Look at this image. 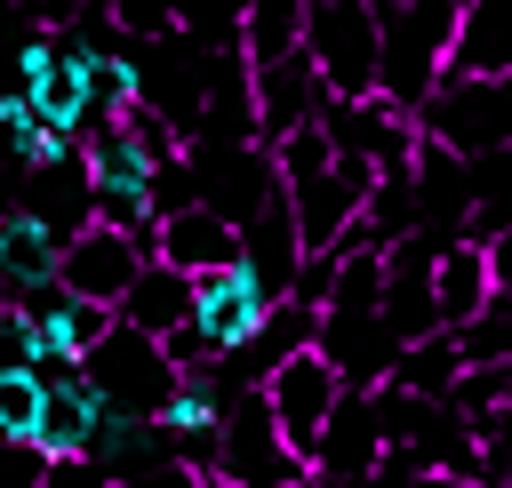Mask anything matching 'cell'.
<instances>
[{"instance_id":"cell-1","label":"cell","mask_w":512,"mask_h":488,"mask_svg":"<svg viewBox=\"0 0 512 488\" xmlns=\"http://www.w3.org/2000/svg\"><path fill=\"white\" fill-rule=\"evenodd\" d=\"M408 120H416V136H432V144L456 152V160H496L504 136H512V120H504V80H496V72H440V80L408 104Z\"/></svg>"},{"instance_id":"cell-2","label":"cell","mask_w":512,"mask_h":488,"mask_svg":"<svg viewBox=\"0 0 512 488\" xmlns=\"http://www.w3.org/2000/svg\"><path fill=\"white\" fill-rule=\"evenodd\" d=\"M80 384L96 392V408L152 416V408L168 400V384H176V360L160 352V336H144V328H128V320L112 312V328L80 352Z\"/></svg>"},{"instance_id":"cell-3","label":"cell","mask_w":512,"mask_h":488,"mask_svg":"<svg viewBox=\"0 0 512 488\" xmlns=\"http://www.w3.org/2000/svg\"><path fill=\"white\" fill-rule=\"evenodd\" d=\"M264 416H272V432H280V448L304 464L312 456V440H320V424H328V408H336V392H344V376H336V360L304 336V344H288L272 368H264Z\"/></svg>"},{"instance_id":"cell-4","label":"cell","mask_w":512,"mask_h":488,"mask_svg":"<svg viewBox=\"0 0 512 488\" xmlns=\"http://www.w3.org/2000/svg\"><path fill=\"white\" fill-rule=\"evenodd\" d=\"M304 56L328 96L376 88V8L368 0H304Z\"/></svg>"},{"instance_id":"cell-5","label":"cell","mask_w":512,"mask_h":488,"mask_svg":"<svg viewBox=\"0 0 512 488\" xmlns=\"http://www.w3.org/2000/svg\"><path fill=\"white\" fill-rule=\"evenodd\" d=\"M136 264H144V232L112 224V216H80V224L56 240V288L96 296V304H112Z\"/></svg>"},{"instance_id":"cell-6","label":"cell","mask_w":512,"mask_h":488,"mask_svg":"<svg viewBox=\"0 0 512 488\" xmlns=\"http://www.w3.org/2000/svg\"><path fill=\"white\" fill-rule=\"evenodd\" d=\"M320 136L336 144V152H352V160H368V168H400L408 160V144H416V120L384 96V88H360V96H320Z\"/></svg>"},{"instance_id":"cell-7","label":"cell","mask_w":512,"mask_h":488,"mask_svg":"<svg viewBox=\"0 0 512 488\" xmlns=\"http://www.w3.org/2000/svg\"><path fill=\"white\" fill-rule=\"evenodd\" d=\"M216 472H224V480H304V464L280 448V432H272L256 384L216 408Z\"/></svg>"},{"instance_id":"cell-8","label":"cell","mask_w":512,"mask_h":488,"mask_svg":"<svg viewBox=\"0 0 512 488\" xmlns=\"http://www.w3.org/2000/svg\"><path fill=\"white\" fill-rule=\"evenodd\" d=\"M144 248L152 256H168V264H184V272H208V264H232L240 256V224L216 208V200H168L152 224H144Z\"/></svg>"},{"instance_id":"cell-9","label":"cell","mask_w":512,"mask_h":488,"mask_svg":"<svg viewBox=\"0 0 512 488\" xmlns=\"http://www.w3.org/2000/svg\"><path fill=\"white\" fill-rule=\"evenodd\" d=\"M264 288H256V272L232 256V264H208V272H192V328L208 336V352L224 360L232 344H248V328L264 320Z\"/></svg>"},{"instance_id":"cell-10","label":"cell","mask_w":512,"mask_h":488,"mask_svg":"<svg viewBox=\"0 0 512 488\" xmlns=\"http://www.w3.org/2000/svg\"><path fill=\"white\" fill-rule=\"evenodd\" d=\"M320 80H312V56H304V40L296 48H280V56H264V64H248V104H256V144H272V136H288L296 120H312L320 112Z\"/></svg>"},{"instance_id":"cell-11","label":"cell","mask_w":512,"mask_h":488,"mask_svg":"<svg viewBox=\"0 0 512 488\" xmlns=\"http://www.w3.org/2000/svg\"><path fill=\"white\" fill-rule=\"evenodd\" d=\"M376 448H384V432L368 416V384H344L328 424H320V440H312V456H304V480H368Z\"/></svg>"},{"instance_id":"cell-12","label":"cell","mask_w":512,"mask_h":488,"mask_svg":"<svg viewBox=\"0 0 512 488\" xmlns=\"http://www.w3.org/2000/svg\"><path fill=\"white\" fill-rule=\"evenodd\" d=\"M112 312H120L128 328H144V336H160V328H176V320L192 312V272L144 248V264L128 272V288L112 296Z\"/></svg>"},{"instance_id":"cell-13","label":"cell","mask_w":512,"mask_h":488,"mask_svg":"<svg viewBox=\"0 0 512 488\" xmlns=\"http://www.w3.org/2000/svg\"><path fill=\"white\" fill-rule=\"evenodd\" d=\"M440 72H496V80L512 72V32H504V0H456Z\"/></svg>"},{"instance_id":"cell-14","label":"cell","mask_w":512,"mask_h":488,"mask_svg":"<svg viewBox=\"0 0 512 488\" xmlns=\"http://www.w3.org/2000/svg\"><path fill=\"white\" fill-rule=\"evenodd\" d=\"M88 432H96V392L80 384V368H72V376H48V392H40V424H32V448H40V456H80Z\"/></svg>"},{"instance_id":"cell-15","label":"cell","mask_w":512,"mask_h":488,"mask_svg":"<svg viewBox=\"0 0 512 488\" xmlns=\"http://www.w3.org/2000/svg\"><path fill=\"white\" fill-rule=\"evenodd\" d=\"M0 280H8V288L56 280V232H48V216H32L24 200L0 208Z\"/></svg>"},{"instance_id":"cell-16","label":"cell","mask_w":512,"mask_h":488,"mask_svg":"<svg viewBox=\"0 0 512 488\" xmlns=\"http://www.w3.org/2000/svg\"><path fill=\"white\" fill-rule=\"evenodd\" d=\"M40 376L32 368H0V440H32V424H40Z\"/></svg>"},{"instance_id":"cell-17","label":"cell","mask_w":512,"mask_h":488,"mask_svg":"<svg viewBox=\"0 0 512 488\" xmlns=\"http://www.w3.org/2000/svg\"><path fill=\"white\" fill-rule=\"evenodd\" d=\"M112 24H120V40L136 48V40H160L176 16H168V0H112Z\"/></svg>"},{"instance_id":"cell-18","label":"cell","mask_w":512,"mask_h":488,"mask_svg":"<svg viewBox=\"0 0 512 488\" xmlns=\"http://www.w3.org/2000/svg\"><path fill=\"white\" fill-rule=\"evenodd\" d=\"M24 312H0V368H24Z\"/></svg>"},{"instance_id":"cell-19","label":"cell","mask_w":512,"mask_h":488,"mask_svg":"<svg viewBox=\"0 0 512 488\" xmlns=\"http://www.w3.org/2000/svg\"><path fill=\"white\" fill-rule=\"evenodd\" d=\"M0 104H16V80H8V72H0Z\"/></svg>"},{"instance_id":"cell-20","label":"cell","mask_w":512,"mask_h":488,"mask_svg":"<svg viewBox=\"0 0 512 488\" xmlns=\"http://www.w3.org/2000/svg\"><path fill=\"white\" fill-rule=\"evenodd\" d=\"M0 296H8V280H0Z\"/></svg>"}]
</instances>
